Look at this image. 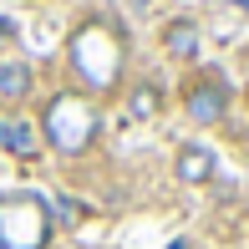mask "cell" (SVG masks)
<instances>
[{
    "mask_svg": "<svg viewBox=\"0 0 249 249\" xmlns=\"http://www.w3.org/2000/svg\"><path fill=\"white\" fill-rule=\"evenodd\" d=\"M5 148L20 153V158H31V153L41 148V142H36V127H31V122H10V127H5Z\"/></svg>",
    "mask_w": 249,
    "mask_h": 249,
    "instance_id": "7",
    "label": "cell"
},
{
    "mask_svg": "<svg viewBox=\"0 0 249 249\" xmlns=\"http://www.w3.org/2000/svg\"><path fill=\"white\" fill-rule=\"evenodd\" d=\"M71 56L97 87H107L112 76H117V61H122V36L112 26H102V20H92V26L71 41Z\"/></svg>",
    "mask_w": 249,
    "mask_h": 249,
    "instance_id": "1",
    "label": "cell"
},
{
    "mask_svg": "<svg viewBox=\"0 0 249 249\" xmlns=\"http://www.w3.org/2000/svg\"><path fill=\"white\" fill-rule=\"evenodd\" d=\"M26 92H31V66L26 61H0V97L20 102Z\"/></svg>",
    "mask_w": 249,
    "mask_h": 249,
    "instance_id": "5",
    "label": "cell"
},
{
    "mask_svg": "<svg viewBox=\"0 0 249 249\" xmlns=\"http://www.w3.org/2000/svg\"><path fill=\"white\" fill-rule=\"evenodd\" d=\"M188 117H194L198 127L219 122L224 117V92H219V87H194V92H188Z\"/></svg>",
    "mask_w": 249,
    "mask_h": 249,
    "instance_id": "4",
    "label": "cell"
},
{
    "mask_svg": "<svg viewBox=\"0 0 249 249\" xmlns=\"http://www.w3.org/2000/svg\"><path fill=\"white\" fill-rule=\"evenodd\" d=\"M92 132H97L92 102H82V97H56V102H51V112H46V138H51L61 153L87 148V142H92Z\"/></svg>",
    "mask_w": 249,
    "mask_h": 249,
    "instance_id": "2",
    "label": "cell"
},
{
    "mask_svg": "<svg viewBox=\"0 0 249 249\" xmlns=\"http://www.w3.org/2000/svg\"><path fill=\"white\" fill-rule=\"evenodd\" d=\"M153 112H158V92H153V87H142V92L132 97V117H153Z\"/></svg>",
    "mask_w": 249,
    "mask_h": 249,
    "instance_id": "8",
    "label": "cell"
},
{
    "mask_svg": "<svg viewBox=\"0 0 249 249\" xmlns=\"http://www.w3.org/2000/svg\"><path fill=\"white\" fill-rule=\"evenodd\" d=\"M209 178H213V148L183 142L178 148V183H209Z\"/></svg>",
    "mask_w": 249,
    "mask_h": 249,
    "instance_id": "3",
    "label": "cell"
},
{
    "mask_svg": "<svg viewBox=\"0 0 249 249\" xmlns=\"http://www.w3.org/2000/svg\"><path fill=\"white\" fill-rule=\"evenodd\" d=\"M168 56H178V61H194L198 56V31L188 26V20L168 26Z\"/></svg>",
    "mask_w": 249,
    "mask_h": 249,
    "instance_id": "6",
    "label": "cell"
},
{
    "mask_svg": "<svg viewBox=\"0 0 249 249\" xmlns=\"http://www.w3.org/2000/svg\"><path fill=\"white\" fill-rule=\"evenodd\" d=\"M5 127H10V122H0V148H5Z\"/></svg>",
    "mask_w": 249,
    "mask_h": 249,
    "instance_id": "9",
    "label": "cell"
}]
</instances>
